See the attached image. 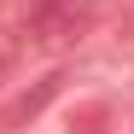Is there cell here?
Listing matches in <instances>:
<instances>
[{"label": "cell", "instance_id": "cell-4", "mask_svg": "<svg viewBox=\"0 0 134 134\" xmlns=\"http://www.w3.org/2000/svg\"><path fill=\"white\" fill-rule=\"evenodd\" d=\"M122 35L134 41V0H128V12H122Z\"/></svg>", "mask_w": 134, "mask_h": 134}, {"label": "cell", "instance_id": "cell-2", "mask_svg": "<svg viewBox=\"0 0 134 134\" xmlns=\"http://www.w3.org/2000/svg\"><path fill=\"white\" fill-rule=\"evenodd\" d=\"M64 82H70L64 70H47V76H41L35 87H24V99H18V105L6 111V117H0V122H6V128H24V122H35L41 111H47V105H53V99L64 93Z\"/></svg>", "mask_w": 134, "mask_h": 134}, {"label": "cell", "instance_id": "cell-3", "mask_svg": "<svg viewBox=\"0 0 134 134\" xmlns=\"http://www.w3.org/2000/svg\"><path fill=\"white\" fill-rule=\"evenodd\" d=\"M18 58H24V35H12V29H6V35H0V87L12 82V70H18Z\"/></svg>", "mask_w": 134, "mask_h": 134}, {"label": "cell", "instance_id": "cell-1", "mask_svg": "<svg viewBox=\"0 0 134 134\" xmlns=\"http://www.w3.org/2000/svg\"><path fill=\"white\" fill-rule=\"evenodd\" d=\"M99 0H29L24 6V47L35 53H70L82 35H93Z\"/></svg>", "mask_w": 134, "mask_h": 134}]
</instances>
